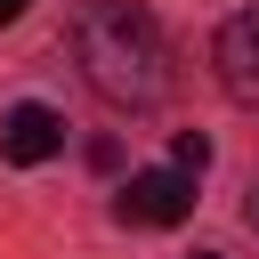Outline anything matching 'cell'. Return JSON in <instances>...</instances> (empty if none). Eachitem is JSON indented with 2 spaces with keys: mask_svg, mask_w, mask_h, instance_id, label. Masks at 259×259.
<instances>
[{
  "mask_svg": "<svg viewBox=\"0 0 259 259\" xmlns=\"http://www.w3.org/2000/svg\"><path fill=\"white\" fill-rule=\"evenodd\" d=\"M24 8H32V0H0V24H16V16H24Z\"/></svg>",
  "mask_w": 259,
  "mask_h": 259,
  "instance_id": "cell-6",
  "label": "cell"
},
{
  "mask_svg": "<svg viewBox=\"0 0 259 259\" xmlns=\"http://www.w3.org/2000/svg\"><path fill=\"white\" fill-rule=\"evenodd\" d=\"M121 219L130 227H178V219H194V178L186 170H130Z\"/></svg>",
  "mask_w": 259,
  "mask_h": 259,
  "instance_id": "cell-2",
  "label": "cell"
},
{
  "mask_svg": "<svg viewBox=\"0 0 259 259\" xmlns=\"http://www.w3.org/2000/svg\"><path fill=\"white\" fill-rule=\"evenodd\" d=\"M210 65H219V89L235 105H259V8H235L210 40Z\"/></svg>",
  "mask_w": 259,
  "mask_h": 259,
  "instance_id": "cell-3",
  "label": "cell"
},
{
  "mask_svg": "<svg viewBox=\"0 0 259 259\" xmlns=\"http://www.w3.org/2000/svg\"><path fill=\"white\" fill-rule=\"evenodd\" d=\"M202 162H210V138H202V130H178V162H170V170L202 178Z\"/></svg>",
  "mask_w": 259,
  "mask_h": 259,
  "instance_id": "cell-5",
  "label": "cell"
},
{
  "mask_svg": "<svg viewBox=\"0 0 259 259\" xmlns=\"http://www.w3.org/2000/svg\"><path fill=\"white\" fill-rule=\"evenodd\" d=\"M251 227H259V194H251Z\"/></svg>",
  "mask_w": 259,
  "mask_h": 259,
  "instance_id": "cell-7",
  "label": "cell"
},
{
  "mask_svg": "<svg viewBox=\"0 0 259 259\" xmlns=\"http://www.w3.org/2000/svg\"><path fill=\"white\" fill-rule=\"evenodd\" d=\"M57 146H65L57 105H16V113L0 121V154H8V162H24V170H32V162H49Z\"/></svg>",
  "mask_w": 259,
  "mask_h": 259,
  "instance_id": "cell-4",
  "label": "cell"
},
{
  "mask_svg": "<svg viewBox=\"0 0 259 259\" xmlns=\"http://www.w3.org/2000/svg\"><path fill=\"white\" fill-rule=\"evenodd\" d=\"M186 259H219V251H186Z\"/></svg>",
  "mask_w": 259,
  "mask_h": 259,
  "instance_id": "cell-8",
  "label": "cell"
},
{
  "mask_svg": "<svg viewBox=\"0 0 259 259\" xmlns=\"http://www.w3.org/2000/svg\"><path fill=\"white\" fill-rule=\"evenodd\" d=\"M73 65L105 105H154L170 89V40L138 0H89L73 16Z\"/></svg>",
  "mask_w": 259,
  "mask_h": 259,
  "instance_id": "cell-1",
  "label": "cell"
}]
</instances>
